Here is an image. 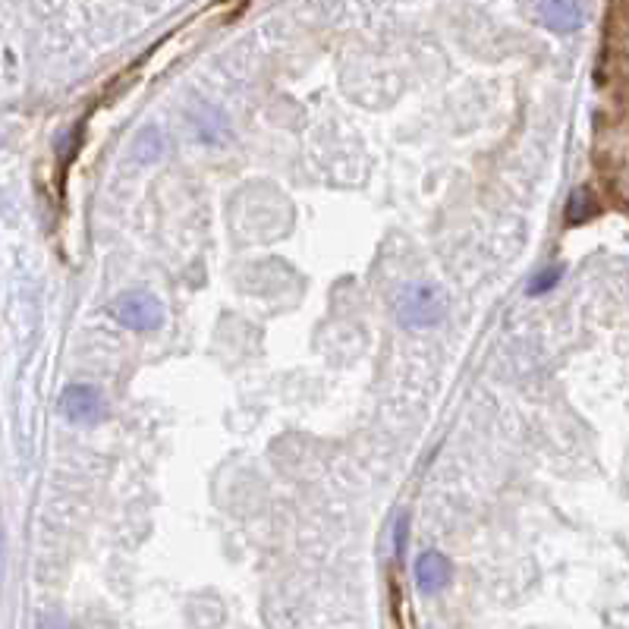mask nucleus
<instances>
[{"mask_svg": "<svg viewBox=\"0 0 629 629\" xmlns=\"http://www.w3.org/2000/svg\"><path fill=\"white\" fill-rule=\"evenodd\" d=\"M444 293L435 284H409L397 296V318L403 328H431L444 318Z\"/></svg>", "mask_w": 629, "mask_h": 629, "instance_id": "obj_1", "label": "nucleus"}, {"mask_svg": "<svg viewBox=\"0 0 629 629\" xmlns=\"http://www.w3.org/2000/svg\"><path fill=\"white\" fill-rule=\"evenodd\" d=\"M38 629H70V626H67V620L57 617V614H54V617H51V614H45V617L38 620Z\"/></svg>", "mask_w": 629, "mask_h": 629, "instance_id": "obj_7", "label": "nucleus"}, {"mask_svg": "<svg viewBox=\"0 0 629 629\" xmlns=\"http://www.w3.org/2000/svg\"><path fill=\"white\" fill-rule=\"evenodd\" d=\"M60 406L67 412V419H73V422H98L104 416V400L92 384L67 387L63 390Z\"/></svg>", "mask_w": 629, "mask_h": 629, "instance_id": "obj_3", "label": "nucleus"}, {"mask_svg": "<svg viewBox=\"0 0 629 629\" xmlns=\"http://www.w3.org/2000/svg\"><path fill=\"white\" fill-rule=\"evenodd\" d=\"M538 13L545 19V26L554 32H576L585 23L582 0H541Z\"/></svg>", "mask_w": 629, "mask_h": 629, "instance_id": "obj_4", "label": "nucleus"}, {"mask_svg": "<svg viewBox=\"0 0 629 629\" xmlns=\"http://www.w3.org/2000/svg\"><path fill=\"white\" fill-rule=\"evenodd\" d=\"M560 274H563L560 268H548L545 274H538V277L532 280V287H529V293H532V296H541V293H548V290H551V287L557 284V280H560Z\"/></svg>", "mask_w": 629, "mask_h": 629, "instance_id": "obj_6", "label": "nucleus"}, {"mask_svg": "<svg viewBox=\"0 0 629 629\" xmlns=\"http://www.w3.org/2000/svg\"><path fill=\"white\" fill-rule=\"evenodd\" d=\"M450 576H453V567L441 551H425L416 563V582L425 595H435V592L447 589Z\"/></svg>", "mask_w": 629, "mask_h": 629, "instance_id": "obj_5", "label": "nucleus"}, {"mask_svg": "<svg viewBox=\"0 0 629 629\" xmlns=\"http://www.w3.org/2000/svg\"><path fill=\"white\" fill-rule=\"evenodd\" d=\"M111 315L129 331H155V328H161V321H164L161 302L151 293H145V290L120 293L111 302Z\"/></svg>", "mask_w": 629, "mask_h": 629, "instance_id": "obj_2", "label": "nucleus"}]
</instances>
